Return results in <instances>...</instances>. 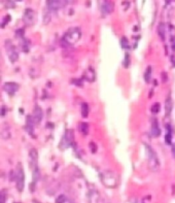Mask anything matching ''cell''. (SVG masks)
<instances>
[{
	"label": "cell",
	"mask_w": 175,
	"mask_h": 203,
	"mask_svg": "<svg viewBox=\"0 0 175 203\" xmlns=\"http://www.w3.org/2000/svg\"><path fill=\"white\" fill-rule=\"evenodd\" d=\"M100 177L102 184L107 188L113 189L117 187V185H119V177H117L116 172L113 171H110V170L104 171L101 173Z\"/></svg>",
	"instance_id": "6da1fadb"
},
{
	"label": "cell",
	"mask_w": 175,
	"mask_h": 203,
	"mask_svg": "<svg viewBox=\"0 0 175 203\" xmlns=\"http://www.w3.org/2000/svg\"><path fill=\"white\" fill-rule=\"evenodd\" d=\"M145 148H146V154H147V163H149V167L153 171H158L160 168V162L159 159H158V156L156 154L151 147L145 144Z\"/></svg>",
	"instance_id": "7a4b0ae2"
},
{
	"label": "cell",
	"mask_w": 175,
	"mask_h": 203,
	"mask_svg": "<svg viewBox=\"0 0 175 203\" xmlns=\"http://www.w3.org/2000/svg\"><path fill=\"white\" fill-rule=\"evenodd\" d=\"M82 36V32L78 28H71L65 33L63 37V41L66 43L67 46L74 45L75 42L78 41V39Z\"/></svg>",
	"instance_id": "3957f363"
},
{
	"label": "cell",
	"mask_w": 175,
	"mask_h": 203,
	"mask_svg": "<svg viewBox=\"0 0 175 203\" xmlns=\"http://www.w3.org/2000/svg\"><path fill=\"white\" fill-rule=\"evenodd\" d=\"M16 186L17 189L19 190V192H22L23 189H24V185H25V174H24V170H23V167L21 164H18L16 169Z\"/></svg>",
	"instance_id": "277c9868"
},
{
	"label": "cell",
	"mask_w": 175,
	"mask_h": 203,
	"mask_svg": "<svg viewBox=\"0 0 175 203\" xmlns=\"http://www.w3.org/2000/svg\"><path fill=\"white\" fill-rule=\"evenodd\" d=\"M5 46H6V52H7L9 60H11V62L15 63L16 61L19 59V54H18V52H17L16 48L11 42V40H6Z\"/></svg>",
	"instance_id": "5b68a950"
},
{
	"label": "cell",
	"mask_w": 175,
	"mask_h": 203,
	"mask_svg": "<svg viewBox=\"0 0 175 203\" xmlns=\"http://www.w3.org/2000/svg\"><path fill=\"white\" fill-rule=\"evenodd\" d=\"M23 21L26 25L31 26L35 23L36 21V13L31 8H27L25 9L24 15H23Z\"/></svg>",
	"instance_id": "8992f818"
},
{
	"label": "cell",
	"mask_w": 175,
	"mask_h": 203,
	"mask_svg": "<svg viewBox=\"0 0 175 203\" xmlns=\"http://www.w3.org/2000/svg\"><path fill=\"white\" fill-rule=\"evenodd\" d=\"M73 140H74V135H73L72 130H67L65 135H64L62 141H61V144H60V147H63L62 150H64V148L68 147L69 145L72 143Z\"/></svg>",
	"instance_id": "52a82bcc"
},
{
	"label": "cell",
	"mask_w": 175,
	"mask_h": 203,
	"mask_svg": "<svg viewBox=\"0 0 175 203\" xmlns=\"http://www.w3.org/2000/svg\"><path fill=\"white\" fill-rule=\"evenodd\" d=\"M3 90L9 95H13L16 92H18L19 90V85L13 83V82H7L3 85Z\"/></svg>",
	"instance_id": "ba28073f"
},
{
	"label": "cell",
	"mask_w": 175,
	"mask_h": 203,
	"mask_svg": "<svg viewBox=\"0 0 175 203\" xmlns=\"http://www.w3.org/2000/svg\"><path fill=\"white\" fill-rule=\"evenodd\" d=\"M101 11L103 15H109L113 11V3L111 0H104L102 5H101Z\"/></svg>",
	"instance_id": "9c48e42d"
},
{
	"label": "cell",
	"mask_w": 175,
	"mask_h": 203,
	"mask_svg": "<svg viewBox=\"0 0 175 203\" xmlns=\"http://www.w3.org/2000/svg\"><path fill=\"white\" fill-rule=\"evenodd\" d=\"M29 160H30V165L31 167L34 169V168H37V162H38V154H37V151L35 148H32L29 153Z\"/></svg>",
	"instance_id": "30bf717a"
},
{
	"label": "cell",
	"mask_w": 175,
	"mask_h": 203,
	"mask_svg": "<svg viewBox=\"0 0 175 203\" xmlns=\"http://www.w3.org/2000/svg\"><path fill=\"white\" fill-rule=\"evenodd\" d=\"M33 120H34L35 123H40L42 121V118H43V113H42V109L40 108L39 106H35L34 110H33Z\"/></svg>",
	"instance_id": "8fae6325"
},
{
	"label": "cell",
	"mask_w": 175,
	"mask_h": 203,
	"mask_svg": "<svg viewBox=\"0 0 175 203\" xmlns=\"http://www.w3.org/2000/svg\"><path fill=\"white\" fill-rule=\"evenodd\" d=\"M33 118L32 117H28L27 118V125H26V130L28 131L29 134L34 135V124H33Z\"/></svg>",
	"instance_id": "7c38bea8"
},
{
	"label": "cell",
	"mask_w": 175,
	"mask_h": 203,
	"mask_svg": "<svg viewBox=\"0 0 175 203\" xmlns=\"http://www.w3.org/2000/svg\"><path fill=\"white\" fill-rule=\"evenodd\" d=\"M161 134V130L159 128V125H158V121L157 120H153V125H151V135L154 137L160 136Z\"/></svg>",
	"instance_id": "4fadbf2b"
},
{
	"label": "cell",
	"mask_w": 175,
	"mask_h": 203,
	"mask_svg": "<svg viewBox=\"0 0 175 203\" xmlns=\"http://www.w3.org/2000/svg\"><path fill=\"white\" fill-rule=\"evenodd\" d=\"M158 34L162 38V40H165V38H166V26H165L164 23H160L159 26H158Z\"/></svg>",
	"instance_id": "5bb4252c"
},
{
	"label": "cell",
	"mask_w": 175,
	"mask_h": 203,
	"mask_svg": "<svg viewBox=\"0 0 175 203\" xmlns=\"http://www.w3.org/2000/svg\"><path fill=\"white\" fill-rule=\"evenodd\" d=\"M172 106H173V103H172V100H171V97L169 96L165 101V111H166V114L169 116L171 110H172Z\"/></svg>",
	"instance_id": "9a60e30c"
},
{
	"label": "cell",
	"mask_w": 175,
	"mask_h": 203,
	"mask_svg": "<svg viewBox=\"0 0 175 203\" xmlns=\"http://www.w3.org/2000/svg\"><path fill=\"white\" fill-rule=\"evenodd\" d=\"M83 76H85V79L87 80H89V82H93L94 79H95V74H94L93 69H91V68L88 69V71L85 73V75Z\"/></svg>",
	"instance_id": "2e32d148"
},
{
	"label": "cell",
	"mask_w": 175,
	"mask_h": 203,
	"mask_svg": "<svg viewBox=\"0 0 175 203\" xmlns=\"http://www.w3.org/2000/svg\"><path fill=\"white\" fill-rule=\"evenodd\" d=\"M82 116L83 118H87L89 116V105L87 103H83L82 105Z\"/></svg>",
	"instance_id": "e0dca14e"
},
{
	"label": "cell",
	"mask_w": 175,
	"mask_h": 203,
	"mask_svg": "<svg viewBox=\"0 0 175 203\" xmlns=\"http://www.w3.org/2000/svg\"><path fill=\"white\" fill-rule=\"evenodd\" d=\"M144 80H145L146 83H149L150 80H151V67H147L145 74H144Z\"/></svg>",
	"instance_id": "ac0fdd59"
},
{
	"label": "cell",
	"mask_w": 175,
	"mask_h": 203,
	"mask_svg": "<svg viewBox=\"0 0 175 203\" xmlns=\"http://www.w3.org/2000/svg\"><path fill=\"white\" fill-rule=\"evenodd\" d=\"M80 131L83 135H87L88 132H89V126H88L87 123H82L80 124Z\"/></svg>",
	"instance_id": "d6986e66"
},
{
	"label": "cell",
	"mask_w": 175,
	"mask_h": 203,
	"mask_svg": "<svg viewBox=\"0 0 175 203\" xmlns=\"http://www.w3.org/2000/svg\"><path fill=\"white\" fill-rule=\"evenodd\" d=\"M4 6H5V8H13L15 7V2H13L12 0H5Z\"/></svg>",
	"instance_id": "ffe728a7"
},
{
	"label": "cell",
	"mask_w": 175,
	"mask_h": 203,
	"mask_svg": "<svg viewBox=\"0 0 175 203\" xmlns=\"http://www.w3.org/2000/svg\"><path fill=\"white\" fill-rule=\"evenodd\" d=\"M67 200V198H66V196L65 195H60L57 197L56 199V203H65Z\"/></svg>",
	"instance_id": "44dd1931"
},
{
	"label": "cell",
	"mask_w": 175,
	"mask_h": 203,
	"mask_svg": "<svg viewBox=\"0 0 175 203\" xmlns=\"http://www.w3.org/2000/svg\"><path fill=\"white\" fill-rule=\"evenodd\" d=\"M11 19H12V18H11V16H9V15H7V16L4 17V19H3V21H2V24H1L2 28H4L5 25L7 24V23L11 22Z\"/></svg>",
	"instance_id": "7402d4cb"
},
{
	"label": "cell",
	"mask_w": 175,
	"mask_h": 203,
	"mask_svg": "<svg viewBox=\"0 0 175 203\" xmlns=\"http://www.w3.org/2000/svg\"><path fill=\"white\" fill-rule=\"evenodd\" d=\"M122 46H123V48L124 49H129L130 48V46H129V41L127 40L126 37H123L122 38Z\"/></svg>",
	"instance_id": "603a6c76"
},
{
	"label": "cell",
	"mask_w": 175,
	"mask_h": 203,
	"mask_svg": "<svg viewBox=\"0 0 175 203\" xmlns=\"http://www.w3.org/2000/svg\"><path fill=\"white\" fill-rule=\"evenodd\" d=\"M159 110H160V104L154 103L153 107H151V111H153L154 114H157V113H159Z\"/></svg>",
	"instance_id": "cb8c5ba5"
},
{
	"label": "cell",
	"mask_w": 175,
	"mask_h": 203,
	"mask_svg": "<svg viewBox=\"0 0 175 203\" xmlns=\"http://www.w3.org/2000/svg\"><path fill=\"white\" fill-rule=\"evenodd\" d=\"M129 62H130V58H129V55H126V58H125V62H124V66L125 67H128L129 66Z\"/></svg>",
	"instance_id": "d4e9b609"
},
{
	"label": "cell",
	"mask_w": 175,
	"mask_h": 203,
	"mask_svg": "<svg viewBox=\"0 0 175 203\" xmlns=\"http://www.w3.org/2000/svg\"><path fill=\"white\" fill-rule=\"evenodd\" d=\"M166 143H171V134H167L166 135Z\"/></svg>",
	"instance_id": "484cf974"
},
{
	"label": "cell",
	"mask_w": 175,
	"mask_h": 203,
	"mask_svg": "<svg viewBox=\"0 0 175 203\" xmlns=\"http://www.w3.org/2000/svg\"><path fill=\"white\" fill-rule=\"evenodd\" d=\"M1 203H5V196H4V193L1 194Z\"/></svg>",
	"instance_id": "4316f807"
},
{
	"label": "cell",
	"mask_w": 175,
	"mask_h": 203,
	"mask_svg": "<svg viewBox=\"0 0 175 203\" xmlns=\"http://www.w3.org/2000/svg\"><path fill=\"white\" fill-rule=\"evenodd\" d=\"M172 155H173V157L175 158V143L172 145Z\"/></svg>",
	"instance_id": "83f0119b"
},
{
	"label": "cell",
	"mask_w": 175,
	"mask_h": 203,
	"mask_svg": "<svg viewBox=\"0 0 175 203\" xmlns=\"http://www.w3.org/2000/svg\"><path fill=\"white\" fill-rule=\"evenodd\" d=\"M172 48L175 50V38H173V39H172Z\"/></svg>",
	"instance_id": "f1b7e54d"
},
{
	"label": "cell",
	"mask_w": 175,
	"mask_h": 203,
	"mask_svg": "<svg viewBox=\"0 0 175 203\" xmlns=\"http://www.w3.org/2000/svg\"><path fill=\"white\" fill-rule=\"evenodd\" d=\"M17 1H23V0H17Z\"/></svg>",
	"instance_id": "f546056e"
},
{
	"label": "cell",
	"mask_w": 175,
	"mask_h": 203,
	"mask_svg": "<svg viewBox=\"0 0 175 203\" xmlns=\"http://www.w3.org/2000/svg\"><path fill=\"white\" fill-rule=\"evenodd\" d=\"M35 203H40V202H38V201H35Z\"/></svg>",
	"instance_id": "4dcf8cb0"
}]
</instances>
